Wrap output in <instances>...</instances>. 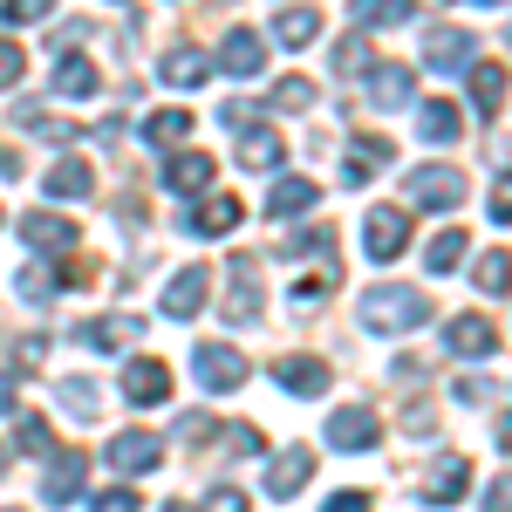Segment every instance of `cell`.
I'll return each mask as SVG.
<instances>
[{"mask_svg":"<svg viewBox=\"0 0 512 512\" xmlns=\"http://www.w3.org/2000/svg\"><path fill=\"white\" fill-rule=\"evenodd\" d=\"M424 321H431V301L417 287L383 280V287L362 294V328H376V335H403V328H424Z\"/></svg>","mask_w":512,"mask_h":512,"instance_id":"cell-1","label":"cell"},{"mask_svg":"<svg viewBox=\"0 0 512 512\" xmlns=\"http://www.w3.org/2000/svg\"><path fill=\"white\" fill-rule=\"evenodd\" d=\"M403 192L417 198L424 212H451V205L465 198V171H458V164H417V171L403 178Z\"/></svg>","mask_w":512,"mask_h":512,"instance_id":"cell-2","label":"cell"},{"mask_svg":"<svg viewBox=\"0 0 512 512\" xmlns=\"http://www.w3.org/2000/svg\"><path fill=\"white\" fill-rule=\"evenodd\" d=\"M192 376H198V390H239L246 383V355L233 349V342H198V355H192Z\"/></svg>","mask_w":512,"mask_h":512,"instance_id":"cell-3","label":"cell"},{"mask_svg":"<svg viewBox=\"0 0 512 512\" xmlns=\"http://www.w3.org/2000/svg\"><path fill=\"white\" fill-rule=\"evenodd\" d=\"M403 239H410V212H403V205H376V212L362 219V253H369V260H396Z\"/></svg>","mask_w":512,"mask_h":512,"instance_id":"cell-4","label":"cell"},{"mask_svg":"<svg viewBox=\"0 0 512 512\" xmlns=\"http://www.w3.org/2000/svg\"><path fill=\"white\" fill-rule=\"evenodd\" d=\"M274 383H280V390H294V396H328L335 369L315 362V355H280V362H274Z\"/></svg>","mask_w":512,"mask_h":512,"instance_id":"cell-5","label":"cell"},{"mask_svg":"<svg viewBox=\"0 0 512 512\" xmlns=\"http://www.w3.org/2000/svg\"><path fill=\"white\" fill-rule=\"evenodd\" d=\"M376 437H383V424H376V410H362V403H349V410L328 417V444H335V451H369Z\"/></svg>","mask_w":512,"mask_h":512,"instance_id":"cell-6","label":"cell"},{"mask_svg":"<svg viewBox=\"0 0 512 512\" xmlns=\"http://www.w3.org/2000/svg\"><path fill=\"white\" fill-rule=\"evenodd\" d=\"M205 294H212V274H205V267H178L171 287H164V315H171V321H192L198 308H205Z\"/></svg>","mask_w":512,"mask_h":512,"instance_id":"cell-7","label":"cell"},{"mask_svg":"<svg viewBox=\"0 0 512 512\" xmlns=\"http://www.w3.org/2000/svg\"><path fill=\"white\" fill-rule=\"evenodd\" d=\"M465 492H472V465L465 458H437L424 472V506H458Z\"/></svg>","mask_w":512,"mask_h":512,"instance_id":"cell-8","label":"cell"},{"mask_svg":"<svg viewBox=\"0 0 512 512\" xmlns=\"http://www.w3.org/2000/svg\"><path fill=\"white\" fill-rule=\"evenodd\" d=\"M21 239L28 246H41V253H76V219H62V212H28L21 219Z\"/></svg>","mask_w":512,"mask_h":512,"instance_id":"cell-9","label":"cell"},{"mask_svg":"<svg viewBox=\"0 0 512 512\" xmlns=\"http://www.w3.org/2000/svg\"><path fill=\"white\" fill-rule=\"evenodd\" d=\"M424 62H431V69H472L478 41L465 35V28H431V35H424Z\"/></svg>","mask_w":512,"mask_h":512,"instance_id":"cell-10","label":"cell"},{"mask_svg":"<svg viewBox=\"0 0 512 512\" xmlns=\"http://www.w3.org/2000/svg\"><path fill=\"white\" fill-rule=\"evenodd\" d=\"M308 478H315V451H308V444H287L274 458V472H267V492H274V499H294Z\"/></svg>","mask_w":512,"mask_h":512,"instance_id":"cell-11","label":"cell"},{"mask_svg":"<svg viewBox=\"0 0 512 512\" xmlns=\"http://www.w3.org/2000/svg\"><path fill=\"white\" fill-rule=\"evenodd\" d=\"M103 458H110L117 472H151V465L164 458V444L151 431H123V437H110V451H103Z\"/></svg>","mask_w":512,"mask_h":512,"instance_id":"cell-12","label":"cell"},{"mask_svg":"<svg viewBox=\"0 0 512 512\" xmlns=\"http://www.w3.org/2000/svg\"><path fill=\"white\" fill-rule=\"evenodd\" d=\"M82 478H89V458H82V451H62V458L48 465V478H41V499H48V506H69L82 492Z\"/></svg>","mask_w":512,"mask_h":512,"instance_id":"cell-13","label":"cell"},{"mask_svg":"<svg viewBox=\"0 0 512 512\" xmlns=\"http://www.w3.org/2000/svg\"><path fill=\"white\" fill-rule=\"evenodd\" d=\"M219 62H226V76L253 82L260 69H267V41L253 35V28H239V35H226V48H219Z\"/></svg>","mask_w":512,"mask_h":512,"instance_id":"cell-14","label":"cell"},{"mask_svg":"<svg viewBox=\"0 0 512 512\" xmlns=\"http://www.w3.org/2000/svg\"><path fill=\"white\" fill-rule=\"evenodd\" d=\"M390 158H396L390 137H362V144L349 151V164H342V185H369V178H383V171H390Z\"/></svg>","mask_w":512,"mask_h":512,"instance_id":"cell-15","label":"cell"},{"mask_svg":"<svg viewBox=\"0 0 512 512\" xmlns=\"http://www.w3.org/2000/svg\"><path fill=\"white\" fill-rule=\"evenodd\" d=\"M123 396H130V403H164V396H171V369L151 362V355L130 362V369H123Z\"/></svg>","mask_w":512,"mask_h":512,"instance_id":"cell-16","label":"cell"},{"mask_svg":"<svg viewBox=\"0 0 512 512\" xmlns=\"http://www.w3.org/2000/svg\"><path fill=\"white\" fill-rule=\"evenodd\" d=\"M444 342H451V355H492L499 349V335H492L485 315H458L451 328H444Z\"/></svg>","mask_w":512,"mask_h":512,"instance_id":"cell-17","label":"cell"},{"mask_svg":"<svg viewBox=\"0 0 512 512\" xmlns=\"http://www.w3.org/2000/svg\"><path fill=\"white\" fill-rule=\"evenodd\" d=\"M226 321H253L260 315V274H253V260H233V294H226Z\"/></svg>","mask_w":512,"mask_h":512,"instance_id":"cell-18","label":"cell"},{"mask_svg":"<svg viewBox=\"0 0 512 512\" xmlns=\"http://www.w3.org/2000/svg\"><path fill=\"white\" fill-rule=\"evenodd\" d=\"M137 335H144V321L137 315H103V321H89V328H82V342H89V349H130V342H137Z\"/></svg>","mask_w":512,"mask_h":512,"instance_id":"cell-19","label":"cell"},{"mask_svg":"<svg viewBox=\"0 0 512 512\" xmlns=\"http://www.w3.org/2000/svg\"><path fill=\"white\" fill-rule=\"evenodd\" d=\"M369 103H376V110H403V103H410V69H403V62L369 69Z\"/></svg>","mask_w":512,"mask_h":512,"instance_id":"cell-20","label":"cell"},{"mask_svg":"<svg viewBox=\"0 0 512 512\" xmlns=\"http://www.w3.org/2000/svg\"><path fill=\"white\" fill-rule=\"evenodd\" d=\"M417 14V0H349V21L369 35V28H396V21H410Z\"/></svg>","mask_w":512,"mask_h":512,"instance_id":"cell-21","label":"cell"},{"mask_svg":"<svg viewBox=\"0 0 512 512\" xmlns=\"http://www.w3.org/2000/svg\"><path fill=\"white\" fill-rule=\"evenodd\" d=\"M315 178H274V192H267V219H294V212H308L315 205Z\"/></svg>","mask_w":512,"mask_h":512,"instance_id":"cell-22","label":"cell"},{"mask_svg":"<svg viewBox=\"0 0 512 512\" xmlns=\"http://www.w3.org/2000/svg\"><path fill=\"white\" fill-rule=\"evenodd\" d=\"M239 219H246V205H239V198H226V192H212L192 219H185V226H192V233H233Z\"/></svg>","mask_w":512,"mask_h":512,"instance_id":"cell-23","label":"cell"},{"mask_svg":"<svg viewBox=\"0 0 512 512\" xmlns=\"http://www.w3.org/2000/svg\"><path fill=\"white\" fill-rule=\"evenodd\" d=\"M96 62H89V55H69V62H62V69H55V96H69V103H89V96H96Z\"/></svg>","mask_w":512,"mask_h":512,"instance_id":"cell-24","label":"cell"},{"mask_svg":"<svg viewBox=\"0 0 512 512\" xmlns=\"http://www.w3.org/2000/svg\"><path fill=\"white\" fill-rule=\"evenodd\" d=\"M472 103L478 117H499V103H506V69L499 62H472Z\"/></svg>","mask_w":512,"mask_h":512,"instance_id":"cell-25","label":"cell"},{"mask_svg":"<svg viewBox=\"0 0 512 512\" xmlns=\"http://www.w3.org/2000/svg\"><path fill=\"white\" fill-rule=\"evenodd\" d=\"M280 158H287V144H280L274 130H246V137H239V164H246V171H274Z\"/></svg>","mask_w":512,"mask_h":512,"instance_id":"cell-26","label":"cell"},{"mask_svg":"<svg viewBox=\"0 0 512 512\" xmlns=\"http://www.w3.org/2000/svg\"><path fill=\"white\" fill-rule=\"evenodd\" d=\"M315 35H321V14H315V7H287V14L274 21V41H280V48H308Z\"/></svg>","mask_w":512,"mask_h":512,"instance_id":"cell-27","label":"cell"},{"mask_svg":"<svg viewBox=\"0 0 512 512\" xmlns=\"http://www.w3.org/2000/svg\"><path fill=\"white\" fill-rule=\"evenodd\" d=\"M205 76H212V62H205L198 48H171V55H164V82H178V89H198Z\"/></svg>","mask_w":512,"mask_h":512,"instance_id":"cell-28","label":"cell"},{"mask_svg":"<svg viewBox=\"0 0 512 512\" xmlns=\"http://www.w3.org/2000/svg\"><path fill=\"white\" fill-rule=\"evenodd\" d=\"M417 137H424V144H451V137H458V110H451V103H424V110H417Z\"/></svg>","mask_w":512,"mask_h":512,"instance_id":"cell-29","label":"cell"},{"mask_svg":"<svg viewBox=\"0 0 512 512\" xmlns=\"http://www.w3.org/2000/svg\"><path fill=\"white\" fill-rule=\"evenodd\" d=\"M164 178H171V192H205V185H212V158H205V151H198V158H171Z\"/></svg>","mask_w":512,"mask_h":512,"instance_id":"cell-30","label":"cell"},{"mask_svg":"<svg viewBox=\"0 0 512 512\" xmlns=\"http://www.w3.org/2000/svg\"><path fill=\"white\" fill-rule=\"evenodd\" d=\"M478 287H485V294H506V287H512V253H506V246H492V253H478Z\"/></svg>","mask_w":512,"mask_h":512,"instance_id":"cell-31","label":"cell"},{"mask_svg":"<svg viewBox=\"0 0 512 512\" xmlns=\"http://www.w3.org/2000/svg\"><path fill=\"white\" fill-rule=\"evenodd\" d=\"M55 396H62L76 417H96V410H103V390H96L89 376H62V390H55Z\"/></svg>","mask_w":512,"mask_h":512,"instance_id":"cell-32","label":"cell"},{"mask_svg":"<svg viewBox=\"0 0 512 512\" xmlns=\"http://www.w3.org/2000/svg\"><path fill=\"white\" fill-rule=\"evenodd\" d=\"M89 192V164H55V171H48V198H82Z\"/></svg>","mask_w":512,"mask_h":512,"instance_id":"cell-33","label":"cell"},{"mask_svg":"<svg viewBox=\"0 0 512 512\" xmlns=\"http://www.w3.org/2000/svg\"><path fill=\"white\" fill-rule=\"evenodd\" d=\"M424 260H431V274H451V267L465 260V233H437L431 246H424Z\"/></svg>","mask_w":512,"mask_h":512,"instance_id":"cell-34","label":"cell"},{"mask_svg":"<svg viewBox=\"0 0 512 512\" xmlns=\"http://www.w3.org/2000/svg\"><path fill=\"white\" fill-rule=\"evenodd\" d=\"M185 130H192V110H158V117L144 123V137H151V144H178Z\"/></svg>","mask_w":512,"mask_h":512,"instance_id":"cell-35","label":"cell"},{"mask_svg":"<svg viewBox=\"0 0 512 512\" xmlns=\"http://www.w3.org/2000/svg\"><path fill=\"white\" fill-rule=\"evenodd\" d=\"M274 103H280V110H308V103H315V82H308V76H280L274 82Z\"/></svg>","mask_w":512,"mask_h":512,"instance_id":"cell-36","label":"cell"},{"mask_svg":"<svg viewBox=\"0 0 512 512\" xmlns=\"http://www.w3.org/2000/svg\"><path fill=\"white\" fill-rule=\"evenodd\" d=\"M335 294V267H321V274H301V287H294V301L308 308V301H328Z\"/></svg>","mask_w":512,"mask_h":512,"instance_id":"cell-37","label":"cell"},{"mask_svg":"<svg viewBox=\"0 0 512 512\" xmlns=\"http://www.w3.org/2000/svg\"><path fill=\"white\" fill-rule=\"evenodd\" d=\"M14 444H21V451H48V444H55V437H48V424H41V417H21V431H14Z\"/></svg>","mask_w":512,"mask_h":512,"instance_id":"cell-38","label":"cell"},{"mask_svg":"<svg viewBox=\"0 0 512 512\" xmlns=\"http://www.w3.org/2000/svg\"><path fill=\"white\" fill-rule=\"evenodd\" d=\"M362 62H369V41H362V35H349L342 48H335V69H342V76H355Z\"/></svg>","mask_w":512,"mask_h":512,"instance_id":"cell-39","label":"cell"},{"mask_svg":"<svg viewBox=\"0 0 512 512\" xmlns=\"http://www.w3.org/2000/svg\"><path fill=\"white\" fill-rule=\"evenodd\" d=\"M21 69H28L21 41H0V89H7V82H21Z\"/></svg>","mask_w":512,"mask_h":512,"instance_id":"cell-40","label":"cell"},{"mask_svg":"<svg viewBox=\"0 0 512 512\" xmlns=\"http://www.w3.org/2000/svg\"><path fill=\"white\" fill-rule=\"evenodd\" d=\"M198 512H246V492H239V485H219V492H205Z\"/></svg>","mask_w":512,"mask_h":512,"instance_id":"cell-41","label":"cell"},{"mask_svg":"<svg viewBox=\"0 0 512 512\" xmlns=\"http://www.w3.org/2000/svg\"><path fill=\"white\" fill-rule=\"evenodd\" d=\"M55 0H7V21H48Z\"/></svg>","mask_w":512,"mask_h":512,"instance_id":"cell-42","label":"cell"},{"mask_svg":"<svg viewBox=\"0 0 512 512\" xmlns=\"http://www.w3.org/2000/svg\"><path fill=\"white\" fill-rule=\"evenodd\" d=\"M492 219L512 226V171H499V185H492Z\"/></svg>","mask_w":512,"mask_h":512,"instance_id":"cell-43","label":"cell"},{"mask_svg":"<svg viewBox=\"0 0 512 512\" xmlns=\"http://www.w3.org/2000/svg\"><path fill=\"white\" fill-rule=\"evenodd\" d=\"M485 512H512V472H499L485 485Z\"/></svg>","mask_w":512,"mask_h":512,"instance_id":"cell-44","label":"cell"},{"mask_svg":"<svg viewBox=\"0 0 512 512\" xmlns=\"http://www.w3.org/2000/svg\"><path fill=\"white\" fill-rule=\"evenodd\" d=\"M35 123V137H55V144H76V123H62V117H28Z\"/></svg>","mask_w":512,"mask_h":512,"instance_id":"cell-45","label":"cell"},{"mask_svg":"<svg viewBox=\"0 0 512 512\" xmlns=\"http://www.w3.org/2000/svg\"><path fill=\"white\" fill-rule=\"evenodd\" d=\"M21 294H28V301H48V294H55V274L28 267V274H21Z\"/></svg>","mask_w":512,"mask_h":512,"instance_id":"cell-46","label":"cell"},{"mask_svg":"<svg viewBox=\"0 0 512 512\" xmlns=\"http://www.w3.org/2000/svg\"><path fill=\"white\" fill-rule=\"evenodd\" d=\"M89 512H137V492H96Z\"/></svg>","mask_w":512,"mask_h":512,"instance_id":"cell-47","label":"cell"},{"mask_svg":"<svg viewBox=\"0 0 512 512\" xmlns=\"http://www.w3.org/2000/svg\"><path fill=\"white\" fill-rule=\"evenodd\" d=\"M328 246H335V226H315V233L294 239V253H328Z\"/></svg>","mask_w":512,"mask_h":512,"instance_id":"cell-48","label":"cell"},{"mask_svg":"<svg viewBox=\"0 0 512 512\" xmlns=\"http://www.w3.org/2000/svg\"><path fill=\"white\" fill-rule=\"evenodd\" d=\"M321 512H369V492H335Z\"/></svg>","mask_w":512,"mask_h":512,"instance_id":"cell-49","label":"cell"},{"mask_svg":"<svg viewBox=\"0 0 512 512\" xmlns=\"http://www.w3.org/2000/svg\"><path fill=\"white\" fill-rule=\"evenodd\" d=\"M14 396H21V369H0V410H14Z\"/></svg>","mask_w":512,"mask_h":512,"instance_id":"cell-50","label":"cell"},{"mask_svg":"<svg viewBox=\"0 0 512 512\" xmlns=\"http://www.w3.org/2000/svg\"><path fill=\"white\" fill-rule=\"evenodd\" d=\"M485 396H492V390H485L478 376H465V383H458V403H485Z\"/></svg>","mask_w":512,"mask_h":512,"instance_id":"cell-51","label":"cell"},{"mask_svg":"<svg viewBox=\"0 0 512 512\" xmlns=\"http://www.w3.org/2000/svg\"><path fill=\"white\" fill-rule=\"evenodd\" d=\"M14 171H21V151H7V144H0V178H14Z\"/></svg>","mask_w":512,"mask_h":512,"instance_id":"cell-52","label":"cell"},{"mask_svg":"<svg viewBox=\"0 0 512 512\" xmlns=\"http://www.w3.org/2000/svg\"><path fill=\"white\" fill-rule=\"evenodd\" d=\"M499 451H512V417H506V424H499Z\"/></svg>","mask_w":512,"mask_h":512,"instance_id":"cell-53","label":"cell"},{"mask_svg":"<svg viewBox=\"0 0 512 512\" xmlns=\"http://www.w3.org/2000/svg\"><path fill=\"white\" fill-rule=\"evenodd\" d=\"M472 7H506V0H472Z\"/></svg>","mask_w":512,"mask_h":512,"instance_id":"cell-54","label":"cell"},{"mask_svg":"<svg viewBox=\"0 0 512 512\" xmlns=\"http://www.w3.org/2000/svg\"><path fill=\"white\" fill-rule=\"evenodd\" d=\"M0 465H7V444H0Z\"/></svg>","mask_w":512,"mask_h":512,"instance_id":"cell-55","label":"cell"}]
</instances>
